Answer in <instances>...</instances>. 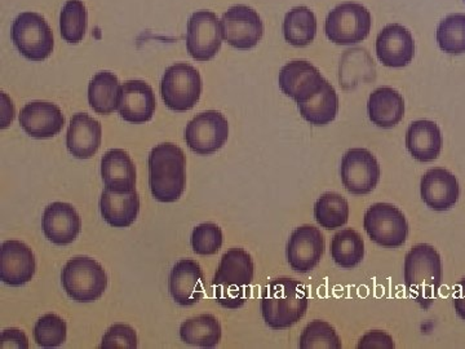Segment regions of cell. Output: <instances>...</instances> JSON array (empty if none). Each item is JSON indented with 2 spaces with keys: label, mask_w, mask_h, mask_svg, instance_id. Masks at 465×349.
Segmentation results:
<instances>
[{
  "label": "cell",
  "mask_w": 465,
  "mask_h": 349,
  "mask_svg": "<svg viewBox=\"0 0 465 349\" xmlns=\"http://www.w3.org/2000/svg\"><path fill=\"white\" fill-rule=\"evenodd\" d=\"M367 112L376 127L393 128L405 115V101L394 88L381 87L370 95Z\"/></svg>",
  "instance_id": "obj_26"
},
{
  "label": "cell",
  "mask_w": 465,
  "mask_h": 349,
  "mask_svg": "<svg viewBox=\"0 0 465 349\" xmlns=\"http://www.w3.org/2000/svg\"><path fill=\"white\" fill-rule=\"evenodd\" d=\"M464 2H465V0H464Z\"/></svg>",
  "instance_id": "obj_44"
},
{
  "label": "cell",
  "mask_w": 465,
  "mask_h": 349,
  "mask_svg": "<svg viewBox=\"0 0 465 349\" xmlns=\"http://www.w3.org/2000/svg\"><path fill=\"white\" fill-rule=\"evenodd\" d=\"M61 281L67 296L78 303H92L100 299L108 287L105 269L88 256L70 259L64 266Z\"/></svg>",
  "instance_id": "obj_5"
},
{
  "label": "cell",
  "mask_w": 465,
  "mask_h": 349,
  "mask_svg": "<svg viewBox=\"0 0 465 349\" xmlns=\"http://www.w3.org/2000/svg\"><path fill=\"white\" fill-rule=\"evenodd\" d=\"M36 262L33 250L24 242H3L0 280L12 287L24 286L33 280Z\"/></svg>",
  "instance_id": "obj_17"
},
{
  "label": "cell",
  "mask_w": 465,
  "mask_h": 349,
  "mask_svg": "<svg viewBox=\"0 0 465 349\" xmlns=\"http://www.w3.org/2000/svg\"><path fill=\"white\" fill-rule=\"evenodd\" d=\"M342 185L351 194H369L381 180V166L370 150L354 148L348 150L341 159Z\"/></svg>",
  "instance_id": "obj_11"
},
{
  "label": "cell",
  "mask_w": 465,
  "mask_h": 349,
  "mask_svg": "<svg viewBox=\"0 0 465 349\" xmlns=\"http://www.w3.org/2000/svg\"><path fill=\"white\" fill-rule=\"evenodd\" d=\"M149 185L153 197L173 204L185 191L186 159L183 150L173 143H162L149 155Z\"/></svg>",
  "instance_id": "obj_3"
},
{
  "label": "cell",
  "mask_w": 465,
  "mask_h": 349,
  "mask_svg": "<svg viewBox=\"0 0 465 349\" xmlns=\"http://www.w3.org/2000/svg\"><path fill=\"white\" fill-rule=\"evenodd\" d=\"M137 334L130 324H115L110 326L108 332L104 335L100 347L105 349L113 348H137Z\"/></svg>",
  "instance_id": "obj_39"
},
{
  "label": "cell",
  "mask_w": 465,
  "mask_h": 349,
  "mask_svg": "<svg viewBox=\"0 0 465 349\" xmlns=\"http://www.w3.org/2000/svg\"><path fill=\"white\" fill-rule=\"evenodd\" d=\"M281 90L296 104L307 103L322 90L326 79L308 61H291L280 73Z\"/></svg>",
  "instance_id": "obj_15"
},
{
  "label": "cell",
  "mask_w": 465,
  "mask_h": 349,
  "mask_svg": "<svg viewBox=\"0 0 465 349\" xmlns=\"http://www.w3.org/2000/svg\"><path fill=\"white\" fill-rule=\"evenodd\" d=\"M162 99L173 112H188L201 99L202 78L194 66L177 63L167 67L161 82Z\"/></svg>",
  "instance_id": "obj_6"
},
{
  "label": "cell",
  "mask_w": 465,
  "mask_h": 349,
  "mask_svg": "<svg viewBox=\"0 0 465 349\" xmlns=\"http://www.w3.org/2000/svg\"><path fill=\"white\" fill-rule=\"evenodd\" d=\"M253 274L255 265L246 250L226 251L213 280L217 304L226 309H238L246 304L251 296Z\"/></svg>",
  "instance_id": "obj_2"
},
{
  "label": "cell",
  "mask_w": 465,
  "mask_h": 349,
  "mask_svg": "<svg viewBox=\"0 0 465 349\" xmlns=\"http://www.w3.org/2000/svg\"><path fill=\"white\" fill-rule=\"evenodd\" d=\"M20 125L34 139H50L63 131L65 116L56 104L33 101L21 109Z\"/></svg>",
  "instance_id": "obj_18"
},
{
  "label": "cell",
  "mask_w": 465,
  "mask_h": 349,
  "mask_svg": "<svg viewBox=\"0 0 465 349\" xmlns=\"http://www.w3.org/2000/svg\"><path fill=\"white\" fill-rule=\"evenodd\" d=\"M82 229V220L74 207L65 202H54L43 214L45 238L57 246L73 244Z\"/></svg>",
  "instance_id": "obj_20"
},
{
  "label": "cell",
  "mask_w": 465,
  "mask_h": 349,
  "mask_svg": "<svg viewBox=\"0 0 465 349\" xmlns=\"http://www.w3.org/2000/svg\"><path fill=\"white\" fill-rule=\"evenodd\" d=\"M365 256V242L354 229H342L331 241V258L342 269H353Z\"/></svg>",
  "instance_id": "obj_32"
},
{
  "label": "cell",
  "mask_w": 465,
  "mask_h": 349,
  "mask_svg": "<svg viewBox=\"0 0 465 349\" xmlns=\"http://www.w3.org/2000/svg\"><path fill=\"white\" fill-rule=\"evenodd\" d=\"M155 108L154 92L146 82L133 79L122 85L118 110L125 122L145 124L154 115Z\"/></svg>",
  "instance_id": "obj_22"
},
{
  "label": "cell",
  "mask_w": 465,
  "mask_h": 349,
  "mask_svg": "<svg viewBox=\"0 0 465 349\" xmlns=\"http://www.w3.org/2000/svg\"><path fill=\"white\" fill-rule=\"evenodd\" d=\"M314 217L327 231L341 228L349 219L348 201L339 193H324L314 204Z\"/></svg>",
  "instance_id": "obj_33"
},
{
  "label": "cell",
  "mask_w": 465,
  "mask_h": 349,
  "mask_svg": "<svg viewBox=\"0 0 465 349\" xmlns=\"http://www.w3.org/2000/svg\"><path fill=\"white\" fill-rule=\"evenodd\" d=\"M186 145L200 155H210L224 146L229 137V124L222 113L208 110L189 122L185 128Z\"/></svg>",
  "instance_id": "obj_10"
},
{
  "label": "cell",
  "mask_w": 465,
  "mask_h": 349,
  "mask_svg": "<svg viewBox=\"0 0 465 349\" xmlns=\"http://www.w3.org/2000/svg\"><path fill=\"white\" fill-rule=\"evenodd\" d=\"M0 347L3 349L17 348L27 349L29 348V339L26 334L20 329H7L2 333V343Z\"/></svg>",
  "instance_id": "obj_41"
},
{
  "label": "cell",
  "mask_w": 465,
  "mask_h": 349,
  "mask_svg": "<svg viewBox=\"0 0 465 349\" xmlns=\"http://www.w3.org/2000/svg\"><path fill=\"white\" fill-rule=\"evenodd\" d=\"M420 194L424 204L434 211H446L454 207L460 195L455 174L446 168H432L421 177Z\"/></svg>",
  "instance_id": "obj_21"
},
{
  "label": "cell",
  "mask_w": 465,
  "mask_h": 349,
  "mask_svg": "<svg viewBox=\"0 0 465 349\" xmlns=\"http://www.w3.org/2000/svg\"><path fill=\"white\" fill-rule=\"evenodd\" d=\"M308 305L307 286L293 278H275L262 290V314L271 329H289L304 317Z\"/></svg>",
  "instance_id": "obj_1"
},
{
  "label": "cell",
  "mask_w": 465,
  "mask_h": 349,
  "mask_svg": "<svg viewBox=\"0 0 465 349\" xmlns=\"http://www.w3.org/2000/svg\"><path fill=\"white\" fill-rule=\"evenodd\" d=\"M376 55L384 66L409 65L415 55V42L411 33L399 24L385 26L376 38Z\"/></svg>",
  "instance_id": "obj_19"
},
{
  "label": "cell",
  "mask_w": 465,
  "mask_h": 349,
  "mask_svg": "<svg viewBox=\"0 0 465 349\" xmlns=\"http://www.w3.org/2000/svg\"><path fill=\"white\" fill-rule=\"evenodd\" d=\"M103 139L100 122L85 113H76L70 119L66 134V146L70 155L78 159H88L96 155Z\"/></svg>",
  "instance_id": "obj_23"
},
{
  "label": "cell",
  "mask_w": 465,
  "mask_h": 349,
  "mask_svg": "<svg viewBox=\"0 0 465 349\" xmlns=\"http://www.w3.org/2000/svg\"><path fill=\"white\" fill-rule=\"evenodd\" d=\"M440 50L450 55L465 54V15H450L437 27Z\"/></svg>",
  "instance_id": "obj_35"
},
{
  "label": "cell",
  "mask_w": 465,
  "mask_h": 349,
  "mask_svg": "<svg viewBox=\"0 0 465 349\" xmlns=\"http://www.w3.org/2000/svg\"><path fill=\"white\" fill-rule=\"evenodd\" d=\"M206 277L203 269L193 259H182L171 269L168 290L177 304L182 307L200 303L204 296Z\"/></svg>",
  "instance_id": "obj_16"
},
{
  "label": "cell",
  "mask_w": 465,
  "mask_h": 349,
  "mask_svg": "<svg viewBox=\"0 0 465 349\" xmlns=\"http://www.w3.org/2000/svg\"><path fill=\"white\" fill-rule=\"evenodd\" d=\"M65 321L54 314H47L39 318L34 326V339L42 348H56L66 341Z\"/></svg>",
  "instance_id": "obj_37"
},
{
  "label": "cell",
  "mask_w": 465,
  "mask_h": 349,
  "mask_svg": "<svg viewBox=\"0 0 465 349\" xmlns=\"http://www.w3.org/2000/svg\"><path fill=\"white\" fill-rule=\"evenodd\" d=\"M222 23L211 11H197L188 21L186 48L197 61H208L222 48Z\"/></svg>",
  "instance_id": "obj_13"
},
{
  "label": "cell",
  "mask_w": 465,
  "mask_h": 349,
  "mask_svg": "<svg viewBox=\"0 0 465 349\" xmlns=\"http://www.w3.org/2000/svg\"><path fill=\"white\" fill-rule=\"evenodd\" d=\"M405 286L423 308H428L442 283V262L440 254L428 244H419L407 253L403 266Z\"/></svg>",
  "instance_id": "obj_4"
},
{
  "label": "cell",
  "mask_w": 465,
  "mask_h": 349,
  "mask_svg": "<svg viewBox=\"0 0 465 349\" xmlns=\"http://www.w3.org/2000/svg\"><path fill=\"white\" fill-rule=\"evenodd\" d=\"M88 15L82 0H67L61 11V35L70 45L84 41L87 32Z\"/></svg>",
  "instance_id": "obj_34"
},
{
  "label": "cell",
  "mask_w": 465,
  "mask_h": 349,
  "mask_svg": "<svg viewBox=\"0 0 465 349\" xmlns=\"http://www.w3.org/2000/svg\"><path fill=\"white\" fill-rule=\"evenodd\" d=\"M299 347L302 349H341V341L331 324L326 321L314 320L302 330Z\"/></svg>",
  "instance_id": "obj_36"
},
{
  "label": "cell",
  "mask_w": 465,
  "mask_h": 349,
  "mask_svg": "<svg viewBox=\"0 0 465 349\" xmlns=\"http://www.w3.org/2000/svg\"><path fill=\"white\" fill-rule=\"evenodd\" d=\"M223 38L237 50L247 51L256 47L264 35V24L255 9L247 5H234L223 15Z\"/></svg>",
  "instance_id": "obj_12"
},
{
  "label": "cell",
  "mask_w": 465,
  "mask_h": 349,
  "mask_svg": "<svg viewBox=\"0 0 465 349\" xmlns=\"http://www.w3.org/2000/svg\"><path fill=\"white\" fill-rule=\"evenodd\" d=\"M101 176L105 189L115 193L134 191L136 167L124 149H110L101 159Z\"/></svg>",
  "instance_id": "obj_24"
},
{
  "label": "cell",
  "mask_w": 465,
  "mask_h": 349,
  "mask_svg": "<svg viewBox=\"0 0 465 349\" xmlns=\"http://www.w3.org/2000/svg\"><path fill=\"white\" fill-rule=\"evenodd\" d=\"M394 347L396 344H394L393 338L390 334L381 332V330L365 334L358 343L360 349H393Z\"/></svg>",
  "instance_id": "obj_40"
},
{
  "label": "cell",
  "mask_w": 465,
  "mask_h": 349,
  "mask_svg": "<svg viewBox=\"0 0 465 349\" xmlns=\"http://www.w3.org/2000/svg\"><path fill=\"white\" fill-rule=\"evenodd\" d=\"M100 211L104 220L114 228L133 225L140 213V197L136 191L128 193L103 192Z\"/></svg>",
  "instance_id": "obj_27"
},
{
  "label": "cell",
  "mask_w": 465,
  "mask_h": 349,
  "mask_svg": "<svg viewBox=\"0 0 465 349\" xmlns=\"http://www.w3.org/2000/svg\"><path fill=\"white\" fill-rule=\"evenodd\" d=\"M12 41L18 52L30 61L45 60L54 51V34L41 15L24 12L15 18Z\"/></svg>",
  "instance_id": "obj_7"
},
{
  "label": "cell",
  "mask_w": 465,
  "mask_h": 349,
  "mask_svg": "<svg viewBox=\"0 0 465 349\" xmlns=\"http://www.w3.org/2000/svg\"><path fill=\"white\" fill-rule=\"evenodd\" d=\"M224 235L215 223H203L193 229L191 244L195 254L202 256L215 255L222 249Z\"/></svg>",
  "instance_id": "obj_38"
},
{
  "label": "cell",
  "mask_w": 465,
  "mask_h": 349,
  "mask_svg": "<svg viewBox=\"0 0 465 349\" xmlns=\"http://www.w3.org/2000/svg\"><path fill=\"white\" fill-rule=\"evenodd\" d=\"M371 25L372 18L369 9L357 3H342L330 12L324 32L327 38L335 45H351L365 41Z\"/></svg>",
  "instance_id": "obj_8"
},
{
  "label": "cell",
  "mask_w": 465,
  "mask_h": 349,
  "mask_svg": "<svg viewBox=\"0 0 465 349\" xmlns=\"http://www.w3.org/2000/svg\"><path fill=\"white\" fill-rule=\"evenodd\" d=\"M284 39L293 47H307L317 35V18L308 7L291 9L283 21Z\"/></svg>",
  "instance_id": "obj_31"
},
{
  "label": "cell",
  "mask_w": 465,
  "mask_h": 349,
  "mask_svg": "<svg viewBox=\"0 0 465 349\" xmlns=\"http://www.w3.org/2000/svg\"><path fill=\"white\" fill-rule=\"evenodd\" d=\"M454 308L458 316L465 321V277L458 284V291L454 296Z\"/></svg>",
  "instance_id": "obj_43"
},
{
  "label": "cell",
  "mask_w": 465,
  "mask_h": 349,
  "mask_svg": "<svg viewBox=\"0 0 465 349\" xmlns=\"http://www.w3.org/2000/svg\"><path fill=\"white\" fill-rule=\"evenodd\" d=\"M442 145V134L439 125L427 119L410 125L406 133V148L416 161L421 164L434 161L439 158Z\"/></svg>",
  "instance_id": "obj_25"
},
{
  "label": "cell",
  "mask_w": 465,
  "mask_h": 349,
  "mask_svg": "<svg viewBox=\"0 0 465 349\" xmlns=\"http://www.w3.org/2000/svg\"><path fill=\"white\" fill-rule=\"evenodd\" d=\"M363 226L371 241L382 247L402 246L409 235L405 215L390 204H375L367 208Z\"/></svg>",
  "instance_id": "obj_9"
},
{
  "label": "cell",
  "mask_w": 465,
  "mask_h": 349,
  "mask_svg": "<svg viewBox=\"0 0 465 349\" xmlns=\"http://www.w3.org/2000/svg\"><path fill=\"white\" fill-rule=\"evenodd\" d=\"M222 324L213 314H200L183 321L180 338L194 347L213 348L222 341Z\"/></svg>",
  "instance_id": "obj_29"
},
{
  "label": "cell",
  "mask_w": 465,
  "mask_h": 349,
  "mask_svg": "<svg viewBox=\"0 0 465 349\" xmlns=\"http://www.w3.org/2000/svg\"><path fill=\"white\" fill-rule=\"evenodd\" d=\"M324 253V237L313 225H302L291 233L286 255L291 269L298 274L313 271Z\"/></svg>",
  "instance_id": "obj_14"
},
{
  "label": "cell",
  "mask_w": 465,
  "mask_h": 349,
  "mask_svg": "<svg viewBox=\"0 0 465 349\" xmlns=\"http://www.w3.org/2000/svg\"><path fill=\"white\" fill-rule=\"evenodd\" d=\"M300 115L313 125L331 124L339 112V97L335 88L324 82L322 90L307 103L298 104Z\"/></svg>",
  "instance_id": "obj_30"
},
{
  "label": "cell",
  "mask_w": 465,
  "mask_h": 349,
  "mask_svg": "<svg viewBox=\"0 0 465 349\" xmlns=\"http://www.w3.org/2000/svg\"><path fill=\"white\" fill-rule=\"evenodd\" d=\"M121 94L122 85L116 75L100 72L88 85V103L97 115H112L118 109Z\"/></svg>",
  "instance_id": "obj_28"
},
{
  "label": "cell",
  "mask_w": 465,
  "mask_h": 349,
  "mask_svg": "<svg viewBox=\"0 0 465 349\" xmlns=\"http://www.w3.org/2000/svg\"><path fill=\"white\" fill-rule=\"evenodd\" d=\"M2 128H5L8 127L9 124H12V121H14L15 106L14 103L9 99L5 92H2Z\"/></svg>",
  "instance_id": "obj_42"
}]
</instances>
